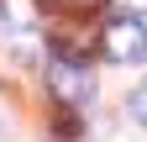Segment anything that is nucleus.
Returning a JSON list of instances; mask_svg holds the SVG:
<instances>
[{"label": "nucleus", "instance_id": "obj_2", "mask_svg": "<svg viewBox=\"0 0 147 142\" xmlns=\"http://www.w3.org/2000/svg\"><path fill=\"white\" fill-rule=\"evenodd\" d=\"M47 84H53V95H58L63 105H89L95 100V79H89L84 63H53L47 68Z\"/></svg>", "mask_w": 147, "mask_h": 142}, {"label": "nucleus", "instance_id": "obj_5", "mask_svg": "<svg viewBox=\"0 0 147 142\" xmlns=\"http://www.w3.org/2000/svg\"><path fill=\"white\" fill-rule=\"evenodd\" d=\"M0 26H5V16H0Z\"/></svg>", "mask_w": 147, "mask_h": 142}, {"label": "nucleus", "instance_id": "obj_1", "mask_svg": "<svg viewBox=\"0 0 147 142\" xmlns=\"http://www.w3.org/2000/svg\"><path fill=\"white\" fill-rule=\"evenodd\" d=\"M100 53L110 63H142L147 58V26L137 16H110L100 32Z\"/></svg>", "mask_w": 147, "mask_h": 142}, {"label": "nucleus", "instance_id": "obj_4", "mask_svg": "<svg viewBox=\"0 0 147 142\" xmlns=\"http://www.w3.org/2000/svg\"><path fill=\"white\" fill-rule=\"evenodd\" d=\"M131 116H137V121H142V126H147V84H142V90L131 95Z\"/></svg>", "mask_w": 147, "mask_h": 142}, {"label": "nucleus", "instance_id": "obj_3", "mask_svg": "<svg viewBox=\"0 0 147 142\" xmlns=\"http://www.w3.org/2000/svg\"><path fill=\"white\" fill-rule=\"evenodd\" d=\"M53 5H58L63 16H95V11L105 5V0H53Z\"/></svg>", "mask_w": 147, "mask_h": 142}, {"label": "nucleus", "instance_id": "obj_6", "mask_svg": "<svg viewBox=\"0 0 147 142\" xmlns=\"http://www.w3.org/2000/svg\"><path fill=\"white\" fill-rule=\"evenodd\" d=\"M137 5H147V0H137Z\"/></svg>", "mask_w": 147, "mask_h": 142}]
</instances>
